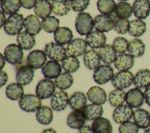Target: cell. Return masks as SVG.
I'll list each match as a JSON object with an SVG mask.
<instances>
[{
	"label": "cell",
	"mask_w": 150,
	"mask_h": 133,
	"mask_svg": "<svg viewBox=\"0 0 150 133\" xmlns=\"http://www.w3.org/2000/svg\"><path fill=\"white\" fill-rule=\"evenodd\" d=\"M86 120L82 109L74 110L69 114L66 120V124L72 129L80 130L84 125Z\"/></svg>",
	"instance_id": "cell-16"
},
{
	"label": "cell",
	"mask_w": 150,
	"mask_h": 133,
	"mask_svg": "<svg viewBox=\"0 0 150 133\" xmlns=\"http://www.w3.org/2000/svg\"><path fill=\"white\" fill-rule=\"evenodd\" d=\"M90 4V0H72L70 2L71 8L76 12H83Z\"/></svg>",
	"instance_id": "cell-48"
},
{
	"label": "cell",
	"mask_w": 150,
	"mask_h": 133,
	"mask_svg": "<svg viewBox=\"0 0 150 133\" xmlns=\"http://www.w3.org/2000/svg\"><path fill=\"white\" fill-rule=\"evenodd\" d=\"M98 53L103 62L108 65L114 62L117 57L116 51L110 44H105L100 48Z\"/></svg>",
	"instance_id": "cell-35"
},
{
	"label": "cell",
	"mask_w": 150,
	"mask_h": 133,
	"mask_svg": "<svg viewBox=\"0 0 150 133\" xmlns=\"http://www.w3.org/2000/svg\"><path fill=\"white\" fill-rule=\"evenodd\" d=\"M149 1H150V0H149Z\"/></svg>",
	"instance_id": "cell-60"
},
{
	"label": "cell",
	"mask_w": 150,
	"mask_h": 133,
	"mask_svg": "<svg viewBox=\"0 0 150 133\" xmlns=\"http://www.w3.org/2000/svg\"><path fill=\"white\" fill-rule=\"evenodd\" d=\"M78 133H94L91 126H90L88 125H84L83 127H81Z\"/></svg>",
	"instance_id": "cell-52"
},
{
	"label": "cell",
	"mask_w": 150,
	"mask_h": 133,
	"mask_svg": "<svg viewBox=\"0 0 150 133\" xmlns=\"http://www.w3.org/2000/svg\"><path fill=\"white\" fill-rule=\"evenodd\" d=\"M91 128L94 133H112L113 130L110 121L103 117L94 120L92 123Z\"/></svg>",
	"instance_id": "cell-28"
},
{
	"label": "cell",
	"mask_w": 150,
	"mask_h": 133,
	"mask_svg": "<svg viewBox=\"0 0 150 133\" xmlns=\"http://www.w3.org/2000/svg\"><path fill=\"white\" fill-rule=\"evenodd\" d=\"M114 75V69L112 66L108 64H104L100 65L94 70L93 78L96 83L102 85L111 80Z\"/></svg>",
	"instance_id": "cell-9"
},
{
	"label": "cell",
	"mask_w": 150,
	"mask_h": 133,
	"mask_svg": "<svg viewBox=\"0 0 150 133\" xmlns=\"http://www.w3.org/2000/svg\"><path fill=\"white\" fill-rule=\"evenodd\" d=\"M127 104H122L116 107L112 113L113 120L117 124H122L130 121L133 117L134 110Z\"/></svg>",
	"instance_id": "cell-11"
},
{
	"label": "cell",
	"mask_w": 150,
	"mask_h": 133,
	"mask_svg": "<svg viewBox=\"0 0 150 133\" xmlns=\"http://www.w3.org/2000/svg\"><path fill=\"white\" fill-rule=\"evenodd\" d=\"M130 21L126 18H117L115 21L114 30L118 34H124L128 32Z\"/></svg>",
	"instance_id": "cell-46"
},
{
	"label": "cell",
	"mask_w": 150,
	"mask_h": 133,
	"mask_svg": "<svg viewBox=\"0 0 150 133\" xmlns=\"http://www.w3.org/2000/svg\"><path fill=\"white\" fill-rule=\"evenodd\" d=\"M46 60L47 55L45 51L42 50L31 51L26 58L28 64L34 69L42 68L46 62Z\"/></svg>",
	"instance_id": "cell-15"
},
{
	"label": "cell",
	"mask_w": 150,
	"mask_h": 133,
	"mask_svg": "<svg viewBox=\"0 0 150 133\" xmlns=\"http://www.w3.org/2000/svg\"><path fill=\"white\" fill-rule=\"evenodd\" d=\"M118 1H129V0H118Z\"/></svg>",
	"instance_id": "cell-58"
},
{
	"label": "cell",
	"mask_w": 150,
	"mask_h": 133,
	"mask_svg": "<svg viewBox=\"0 0 150 133\" xmlns=\"http://www.w3.org/2000/svg\"><path fill=\"white\" fill-rule=\"evenodd\" d=\"M73 77L71 73L64 72L61 73L54 80L56 87L60 90H64L70 88L73 83Z\"/></svg>",
	"instance_id": "cell-37"
},
{
	"label": "cell",
	"mask_w": 150,
	"mask_h": 133,
	"mask_svg": "<svg viewBox=\"0 0 150 133\" xmlns=\"http://www.w3.org/2000/svg\"><path fill=\"white\" fill-rule=\"evenodd\" d=\"M87 96L84 92H75L69 97V106L73 110H81L87 105Z\"/></svg>",
	"instance_id": "cell-26"
},
{
	"label": "cell",
	"mask_w": 150,
	"mask_h": 133,
	"mask_svg": "<svg viewBox=\"0 0 150 133\" xmlns=\"http://www.w3.org/2000/svg\"><path fill=\"white\" fill-rule=\"evenodd\" d=\"M118 18L114 12L111 14H100L97 15L94 19V28L101 32H108L114 29L116 19Z\"/></svg>",
	"instance_id": "cell-4"
},
{
	"label": "cell",
	"mask_w": 150,
	"mask_h": 133,
	"mask_svg": "<svg viewBox=\"0 0 150 133\" xmlns=\"http://www.w3.org/2000/svg\"><path fill=\"white\" fill-rule=\"evenodd\" d=\"M64 1H66V2H71L72 0H64Z\"/></svg>",
	"instance_id": "cell-57"
},
{
	"label": "cell",
	"mask_w": 150,
	"mask_h": 133,
	"mask_svg": "<svg viewBox=\"0 0 150 133\" xmlns=\"http://www.w3.org/2000/svg\"><path fill=\"white\" fill-rule=\"evenodd\" d=\"M5 94L11 100L15 101L20 100L25 94L23 87L18 82L11 83L6 88Z\"/></svg>",
	"instance_id": "cell-31"
},
{
	"label": "cell",
	"mask_w": 150,
	"mask_h": 133,
	"mask_svg": "<svg viewBox=\"0 0 150 133\" xmlns=\"http://www.w3.org/2000/svg\"><path fill=\"white\" fill-rule=\"evenodd\" d=\"M49 1V0H48ZM50 1H55V0H50Z\"/></svg>",
	"instance_id": "cell-59"
},
{
	"label": "cell",
	"mask_w": 150,
	"mask_h": 133,
	"mask_svg": "<svg viewBox=\"0 0 150 133\" xmlns=\"http://www.w3.org/2000/svg\"><path fill=\"white\" fill-rule=\"evenodd\" d=\"M88 99L91 103L102 105L107 101V95L104 89L98 86H93L87 92Z\"/></svg>",
	"instance_id": "cell-17"
},
{
	"label": "cell",
	"mask_w": 150,
	"mask_h": 133,
	"mask_svg": "<svg viewBox=\"0 0 150 133\" xmlns=\"http://www.w3.org/2000/svg\"><path fill=\"white\" fill-rule=\"evenodd\" d=\"M44 51L47 57L51 60L62 61L67 55L66 48L62 44L56 42H50L46 44Z\"/></svg>",
	"instance_id": "cell-5"
},
{
	"label": "cell",
	"mask_w": 150,
	"mask_h": 133,
	"mask_svg": "<svg viewBox=\"0 0 150 133\" xmlns=\"http://www.w3.org/2000/svg\"><path fill=\"white\" fill-rule=\"evenodd\" d=\"M134 58L129 54H119L114 62V66L119 71H129L134 65Z\"/></svg>",
	"instance_id": "cell-23"
},
{
	"label": "cell",
	"mask_w": 150,
	"mask_h": 133,
	"mask_svg": "<svg viewBox=\"0 0 150 133\" xmlns=\"http://www.w3.org/2000/svg\"><path fill=\"white\" fill-rule=\"evenodd\" d=\"M86 118L88 121L94 120L101 117L104 113V110L101 105L96 104H88L83 109Z\"/></svg>",
	"instance_id": "cell-33"
},
{
	"label": "cell",
	"mask_w": 150,
	"mask_h": 133,
	"mask_svg": "<svg viewBox=\"0 0 150 133\" xmlns=\"http://www.w3.org/2000/svg\"><path fill=\"white\" fill-rule=\"evenodd\" d=\"M15 66L16 82L22 86L29 85L33 79L35 75L34 69L28 64L26 60H24Z\"/></svg>",
	"instance_id": "cell-1"
},
{
	"label": "cell",
	"mask_w": 150,
	"mask_h": 133,
	"mask_svg": "<svg viewBox=\"0 0 150 133\" xmlns=\"http://www.w3.org/2000/svg\"><path fill=\"white\" fill-rule=\"evenodd\" d=\"M108 102L112 107H118L124 104L126 100V92L123 89H115L108 95Z\"/></svg>",
	"instance_id": "cell-38"
},
{
	"label": "cell",
	"mask_w": 150,
	"mask_h": 133,
	"mask_svg": "<svg viewBox=\"0 0 150 133\" xmlns=\"http://www.w3.org/2000/svg\"><path fill=\"white\" fill-rule=\"evenodd\" d=\"M62 71V65L58 61L49 60L47 61L42 68V72L45 78L56 79Z\"/></svg>",
	"instance_id": "cell-19"
},
{
	"label": "cell",
	"mask_w": 150,
	"mask_h": 133,
	"mask_svg": "<svg viewBox=\"0 0 150 133\" xmlns=\"http://www.w3.org/2000/svg\"><path fill=\"white\" fill-rule=\"evenodd\" d=\"M23 15L19 13L11 15L7 19L4 26L5 32L10 36L19 34L24 27Z\"/></svg>",
	"instance_id": "cell-3"
},
{
	"label": "cell",
	"mask_w": 150,
	"mask_h": 133,
	"mask_svg": "<svg viewBox=\"0 0 150 133\" xmlns=\"http://www.w3.org/2000/svg\"><path fill=\"white\" fill-rule=\"evenodd\" d=\"M36 118L42 125L50 124L53 120V109L48 106H41L36 111Z\"/></svg>",
	"instance_id": "cell-25"
},
{
	"label": "cell",
	"mask_w": 150,
	"mask_h": 133,
	"mask_svg": "<svg viewBox=\"0 0 150 133\" xmlns=\"http://www.w3.org/2000/svg\"><path fill=\"white\" fill-rule=\"evenodd\" d=\"M145 51V45L141 39L135 38L131 40L129 43L128 52L134 58L142 57Z\"/></svg>",
	"instance_id": "cell-34"
},
{
	"label": "cell",
	"mask_w": 150,
	"mask_h": 133,
	"mask_svg": "<svg viewBox=\"0 0 150 133\" xmlns=\"http://www.w3.org/2000/svg\"><path fill=\"white\" fill-rule=\"evenodd\" d=\"M62 68L67 72L74 73L80 66V62L76 57L68 55L62 61Z\"/></svg>",
	"instance_id": "cell-41"
},
{
	"label": "cell",
	"mask_w": 150,
	"mask_h": 133,
	"mask_svg": "<svg viewBox=\"0 0 150 133\" xmlns=\"http://www.w3.org/2000/svg\"><path fill=\"white\" fill-rule=\"evenodd\" d=\"M21 6L20 0H1V10L7 15L16 13Z\"/></svg>",
	"instance_id": "cell-40"
},
{
	"label": "cell",
	"mask_w": 150,
	"mask_h": 133,
	"mask_svg": "<svg viewBox=\"0 0 150 133\" xmlns=\"http://www.w3.org/2000/svg\"><path fill=\"white\" fill-rule=\"evenodd\" d=\"M87 44L86 40L81 38L73 39L66 47L67 54L74 57H80L87 51Z\"/></svg>",
	"instance_id": "cell-14"
},
{
	"label": "cell",
	"mask_w": 150,
	"mask_h": 133,
	"mask_svg": "<svg viewBox=\"0 0 150 133\" xmlns=\"http://www.w3.org/2000/svg\"><path fill=\"white\" fill-rule=\"evenodd\" d=\"M139 128L134 122L128 121L121 124L118 127L119 133H138Z\"/></svg>",
	"instance_id": "cell-47"
},
{
	"label": "cell",
	"mask_w": 150,
	"mask_h": 133,
	"mask_svg": "<svg viewBox=\"0 0 150 133\" xmlns=\"http://www.w3.org/2000/svg\"><path fill=\"white\" fill-rule=\"evenodd\" d=\"M129 43L128 40L124 37H117L112 42V47L117 52L125 53L126 51H128Z\"/></svg>",
	"instance_id": "cell-45"
},
{
	"label": "cell",
	"mask_w": 150,
	"mask_h": 133,
	"mask_svg": "<svg viewBox=\"0 0 150 133\" xmlns=\"http://www.w3.org/2000/svg\"><path fill=\"white\" fill-rule=\"evenodd\" d=\"M144 133H150V127L145 130Z\"/></svg>",
	"instance_id": "cell-56"
},
{
	"label": "cell",
	"mask_w": 150,
	"mask_h": 133,
	"mask_svg": "<svg viewBox=\"0 0 150 133\" xmlns=\"http://www.w3.org/2000/svg\"><path fill=\"white\" fill-rule=\"evenodd\" d=\"M37 0H20L21 6L26 9H31L35 7Z\"/></svg>",
	"instance_id": "cell-49"
},
{
	"label": "cell",
	"mask_w": 150,
	"mask_h": 133,
	"mask_svg": "<svg viewBox=\"0 0 150 133\" xmlns=\"http://www.w3.org/2000/svg\"><path fill=\"white\" fill-rule=\"evenodd\" d=\"M107 37L103 32L95 30L92 31L86 37L87 45L93 49L100 48L105 45Z\"/></svg>",
	"instance_id": "cell-20"
},
{
	"label": "cell",
	"mask_w": 150,
	"mask_h": 133,
	"mask_svg": "<svg viewBox=\"0 0 150 133\" xmlns=\"http://www.w3.org/2000/svg\"><path fill=\"white\" fill-rule=\"evenodd\" d=\"M0 60H1V68H1V70H2L5 65V60H6L5 56L2 53L0 54Z\"/></svg>",
	"instance_id": "cell-54"
},
{
	"label": "cell",
	"mask_w": 150,
	"mask_h": 133,
	"mask_svg": "<svg viewBox=\"0 0 150 133\" xmlns=\"http://www.w3.org/2000/svg\"><path fill=\"white\" fill-rule=\"evenodd\" d=\"M134 122L139 128L146 129L150 127V113L146 110L138 108L134 111Z\"/></svg>",
	"instance_id": "cell-21"
},
{
	"label": "cell",
	"mask_w": 150,
	"mask_h": 133,
	"mask_svg": "<svg viewBox=\"0 0 150 133\" xmlns=\"http://www.w3.org/2000/svg\"><path fill=\"white\" fill-rule=\"evenodd\" d=\"M134 78V75L129 71H119L114 74L111 83L116 89H125L133 84Z\"/></svg>",
	"instance_id": "cell-8"
},
{
	"label": "cell",
	"mask_w": 150,
	"mask_h": 133,
	"mask_svg": "<svg viewBox=\"0 0 150 133\" xmlns=\"http://www.w3.org/2000/svg\"><path fill=\"white\" fill-rule=\"evenodd\" d=\"M19 106L24 111L36 112L42 106L41 99L36 94H25L19 100Z\"/></svg>",
	"instance_id": "cell-6"
},
{
	"label": "cell",
	"mask_w": 150,
	"mask_h": 133,
	"mask_svg": "<svg viewBox=\"0 0 150 133\" xmlns=\"http://www.w3.org/2000/svg\"><path fill=\"white\" fill-rule=\"evenodd\" d=\"M146 30V24L143 20L137 19L130 21L128 33L131 36L135 38L139 37L143 35Z\"/></svg>",
	"instance_id": "cell-36"
},
{
	"label": "cell",
	"mask_w": 150,
	"mask_h": 133,
	"mask_svg": "<svg viewBox=\"0 0 150 133\" xmlns=\"http://www.w3.org/2000/svg\"><path fill=\"white\" fill-rule=\"evenodd\" d=\"M94 27V20L90 13L80 12L77 14L75 20V27L76 32L80 36H87L92 32Z\"/></svg>",
	"instance_id": "cell-2"
},
{
	"label": "cell",
	"mask_w": 150,
	"mask_h": 133,
	"mask_svg": "<svg viewBox=\"0 0 150 133\" xmlns=\"http://www.w3.org/2000/svg\"><path fill=\"white\" fill-rule=\"evenodd\" d=\"M116 4L114 0H98L97 7L102 14H111L114 12Z\"/></svg>",
	"instance_id": "cell-44"
},
{
	"label": "cell",
	"mask_w": 150,
	"mask_h": 133,
	"mask_svg": "<svg viewBox=\"0 0 150 133\" xmlns=\"http://www.w3.org/2000/svg\"><path fill=\"white\" fill-rule=\"evenodd\" d=\"M42 29L48 33H54L59 27V20L54 16H50L42 19L41 22Z\"/></svg>",
	"instance_id": "cell-42"
},
{
	"label": "cell",
	"mask_w": 150,
	"mask_h": 133,
	"mask_svg": "<svg viewBox=\"0 0 150 133\" xmlns=\"http://www.w3.org/2000/svg\"><path fill=\"white\" fill-rule=\"evenodd\" d=\"M101 60L99 53L94 49L87 50L83 55L84 64L90 70H95L98 67Z\"/></svg>",
	"instance_id": "cell-22"
},
{
	"label": "cell",
	"mask_w": 150,
	"mask_h": 133,
	"mask_svg": "<svg viewBox=\"0 0 150 133\" xmlns=\"http://www.w3.org/2000/svg\"><path fill=\"white\" fill-rule=\"evenodd\" d=\"M133 13L137 19H145L150 14L149 0H135L132 4Z\"/></svg>",
	"instance_id": "cell-18"
},
{
	"label": "cell",
	"mask_w": 150,
	"mask_h": 133,
	"mask_svg": "<svg viewBox=\"0 0 150 133\" xmlns=\"http://www.w3.org/2000/svg\"><path fill=\"white\" fill-rule=\"evenodd\" d=\"M69 97L68 93L64 90H59L54 93L50 100L52 108L56 111L65 110L69 104Z\"/></svg>",
	"instance_id": "cell-13"
},
{
	"label": "cell",
	"mask_w": 150,
	"mask_h": 133,
	"mask_svg": "<svg viewBox=\"0 0 150 133\" xmlns=\"http://www.w3.org/2000/svg\"><path fill=\"white\" fill-rule=\"evenodd\" d=\"M114 12L119 18L128 19L133 13L132 6L126 1H120L116 4Z\"/></svg>",
	"instance_id": "cell-39"
},
{
	"label": "cell",
	"mask_w": 150,
	"mask_h": 133,
	"mask_svg": "<svg viewBox=\"0 0 150 133\" xmlns=\"http://www.w3.org/2000/svg\"><path fill=\"white\" fill-rule=\"evenodd\" d=\"M134 85L139 89H145L150 86V70L142 69L138 71L134 78Z\"/></svg>",
	"instance_id": "cell-27"
},
{
	"label": "cell",
	"mask_w": 150,
	"mask_h": 133,
	"mask_svg": "<svg viewBox=\"0 0 150 133\" xmlns=\"http://www.w3.org/2000/svg\"><path fill=\"white\" fill-rule=\"evenodd\" d=\"M145 102L150 107V86L145 89L144 91Z\"/></svg>",
	"instance_id": "cell-51"
},
{
	"label": "cell",
	"mask_w": 150,
	"mask_h": 133,
	"mask_svg": "<svg viewBox=\"0 0 150 133\" xmlns=\"http://www.w3.org/2000/svg\"><path fill=\"white\" fill-rule=\"evenodd\" d=\"M24 28L27 32L35 36L41 31L42 24L37 16L29 15L24 19Z\"/></svg>",
	"instance_id": "cell-24"
},
{
	"label": "cell",
	"mask_w": 150,
	"mask_h": 133,
	"mask_svg": "<svg viewBox=\"0 0 150 133\" xmlns=\"http://www.w3.org/2000/svg\"><path fill=\"white\" fill-rule=\"evenodd\" d=\"M125 102L132 108H139L145 102L144 92L137 88L129 89L126 93Z\"/></svg>",
	"instance_id": "cell-12"
},
{
	"label": "cell",
	"mask_w": 150,
	"mask_h": 133,
	"mask_svg": "<svg viewBox=\"0 0 150 133\" xmlns=\"http://www.w3.org/2000/svg\"><path fill=\"white\" fill-rule=\"evenodd\" d=\"M0 15H1V26H0V27H1V28H2L4 26L6 19L5 13H4L2 10H1V12H0Z\"/></svg>",
	"instance_id": "cell-53"
},
{
	"label": "cell",
	"mask_w": 150,
	"mask_h": 133,
	"mask_svg": "<svg viewBox=\"0 0 150 133\" xmlns=\"http://www.w3.org/2000/svg\"><path fill=\"white\" fill-rule=\"evenodd\" d=\"M34 12L36 16L42 19L50 16L53 12L52 4L48 0H38L34 7Z\"/></svg>",
	"instance_id": "cell-32"
},
{
	"label": "cell",
	"mask_w": 150,
	"mask_h": 133,
	"mask_svg": "<svg viewBox=\"0 0 150 133\" xmlns=\"http://www.w3.org/2000/svg\"><path fill=\"white\" fill-rule=\"evenodd\" d=\"M4 56L8 63L16 65L23 60L24 53L23 50L18 44L12 43L5 48Z\"/></svg>",
	"instance_id": "cell-10"
},
{
	"label": "cell",
	"mask_w": 150,
	"mask_h": 133,
	"mask_svg": "<svg viewBox=\"0 0 150 133\" xmlns=\"http://www.w3.org/2000/svg\"><path fill=\"white\" fill-rule=\"evenodd\" d=\"M52 11L57 16L66 15L70 10V5L64 0H55L52 3Z\"/></svg>",
	"instance_id": "cell-43"
},
{
	"label": "cell",
	"mask_w": 150,
	"mask_h": 133,
	"mask_svg": "<svg viewBox=\"0 0 150 133\" xmlns=\"http://www.w3.org/2000/svg\"><path fill=\"white\" fill-rule=\"evenodd\" d=\"M54 82L50 79L45 78L39 80L36 85V94L41 99H47L52 97L56 92Z\"/></svg>",
	"instance_id": "cell-7"
},
{
	"label": "cell",
	"mask_w": 150,
	"mask_h": 133,
	"mask_svg": "<svg viewBox=\"0 0 150 133\" xmlns=\"http://www.w3.org/2000/svg\"><path fill=\"white\" fill-rule=\"evenodd\" d=\"M18 44L23 50H30L33 48L36 44L34 36L27 32L26 30L21 32L18 34L16 38Z\"/></svg>",
	"instance_id": "cell-30"
},
{
	"label": "cell",
	"mask_w": 150,
	"mask_h": 133,
	"mask_svg": "<svg viewBox=\"0 0 150 133\" xmlns=\"http://www.w3.org/2000/svg\"><path fill=\"white\" fill-rule=\"evenodd\" d=\"M0 76H1V86L0 87H3L7 82L8 80V75L7 73L2 70H1L0 72Z\"/></svg>",
	"instance_id": "cell-50"
},
{
	"label": "cell",
	"mask_w": 150,
	"mask_h": 133,
	"mask_svg": "<svg viewBox=\"0 0 150 133\" xmlns=\"http://www.w3.org/2000/svg\"><path fill=\"white\" fill-rule=\"evenodd\" d=\"M73 37L72 30L67 27H59L54 32V41L62 45L68 44Z\"/></svg>",
	"instance_id": "cell-29"
},
{
	"label": "cell",
	"mask_w": 150,
	"mask_h": 133,
	"mask_svg": "<svg viewBox=\"0 0 150 133\" xmlns=\"http://www.w3.org/2000/svg\"><path fill=\"white\" fill-rule=\"evenodd\" d=\"M42 133H57V132L54 129L52 128H48L43 130Z\"/></svg>",
	"instance_id": "cell-55"
}]
</instances>
